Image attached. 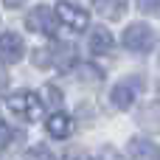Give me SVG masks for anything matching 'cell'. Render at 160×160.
<instances>
[{
	"instance_id": "1",
	"label": "cell",
	"mask_w": 160,
	"mask_h": 160,
	"mask_svg": "<svg viewBox=\"0 0 160 160\" xmlns=\"http://www.w3.org/2000/svg\"><path fill=\"white\" fill-rule=\"evenodd\" d=\"M6 107H8L20 121H28V124H34V121L42 118V101H39V96L31 93V90H17V93H11V96L6 98Z\"/></svg>"
},
{
	"instance_id": "2",
	"label": "cell",
	"mask_w": 160,
	"mask_h": 160,
	"mask_svg": "<svg viewBox=\"0 0 160 160\" xmlns=\"http://www.w3.org/2000/svg\"><path fill=\"white\" fill-rule=\"evenodd\" d=\"M121 42H124V48H129L132 53H149V51L155 48V28L146 25V22H132V25L124 31Z\"/></svg>"
},
{
	"instance_id": "3",
	"label": "cell",
	"mask_w": 160,
	"mask_h": 160,
	"mask_svg": "<svg viewBox=\"0 0 160 160\" xmlns=\"http://www.w3.org/2000/svg\"><path fill=\"white\" fill-rule=\"evenodd\" d=\"M53 17H56V22H59V25L70 28L73 34L84 31V28L90 25V17H87V11H82V8H79L76 3H70V0H62V3H56V8H53Z\"/></svg>"
},
{
	"instance_id": "4",
	"label": "cell",
	"mask_w": 160,
	"mask_h": 160,
	"mask_svg": "<svg viewBox=\"0 0 160 160\" xmlns=\"http://www.w3.org/2000/svg\"><path fill=\"white\" fill-rule=\"evenodd\" d=\"M25 25H28V31H34V34L53 37L59 22H56V17H53V11H51L48 6H37L34 11H28V17H25Z\"/></svg>"
},
{
	"instance_id": "5",
	"label": "cell",
	"mask_w": 160,
	"mask_h": 160,
	"mask_svg": "<svg viewBox=\"0 0 160 160\" xmlns=\"http://www.w3.org/2000/svg\"><path fill=\"white\" fill-rule=\"evenodd\" d=\"M138 87H143V82H138V79H127V82H121V84H115L112 87V107L115 110H129L132 104H135V98H138Z\"/></svg>"
},
{
	"instance_id": "6",
	"label": "cell",
	"mask_w": 160,
	"mask_h": 160,
	"mask_svg": "<svg viewBox=\"0 0 160 160\" xmlns=\"http://www.w3.org/2000/svg\"><path fill=\"white\" fill-rule=\"evenodd\" d=\"M22 53H25V42H22V37H20V34H14V31L0 34V59H3L6 65L20 62V59H22Z\"/></svg>"
},
{
	"instance_id": "7",
	"label": "cell",
	"mask_w": 160,
	"mask_h": 160,
	"mask_svg": "<svg viewBox=\"0 0 160 160\" xmlns=\"http://www.w3.org/2000/svg\"><path fill=\"white\" fill-rule=\"evenodd\" d=\"M115 48V37L104 28V25H96L93 31H90V51L96 53V56H104V53H110Z\"/></svg>"
},
{
	"instance_id": "8",
	"label": "cell",
	"mask_w": 160,
	"mask_h": 160,
	"mask_svg": "<svg viewBox=\"0 0 160 160\" xmlns=\"http://www.w3.org/2000/svg\"><path fill=\"white\" fill-rule=\"evenodd\" d=\"M45 129L51 138H68L73 132V118L68 112H53L48 121H45Z\"/></svg>"
},
{
	"instance_id": "9",
	"label": "cell",
	"mask_w": 160,
	"mask_h": 160,
	"mask_svg": "<svg viewBox=\"0 0 160 160\" xmlns=\"http://www.w3.org/2000/svg\"><path fill=\"white\" fill-rule=\"evenodd\" d=\"M93 8L107 20H121L127 14V0H93Z\"/></svg>"
},
{
	"instance_id": "10",
	"label": "cell",
	"mask_w": 160,
	"mask_h": 160,
	"mask_svg": "<svg viewBox=\"0 0 160 160\" xmlns=\"http://www.w3.org/2000/svg\"><path fill=\"white\" fill-rule=\"evenodd\" d=\"M129 155L135 160H149L155 158V143L146 141V138H132L129 141Z\"/></svg>"
},
{
	"instance_id": "11",
	"label": "cell",
	"mask_w": 160,
	"mask_h": 160,
	"mask_svg": "<svg viewBox=\"0 0 160 160\" xmlns=\"http://www.w3.org/2000/svg\"><path fill=\"white\" fill-rule=\"evenodd\" d=\"M25 160H56V158H53V152L45 149V146H31V149L25 152Z\"/></svg>"
},
{
	"instance_id": "12",
	"label": "cell",
	"mask_w": 160,
	"mask_h": 160,
	"mask_svg": "<svg viewBox=\"0 0 160 160\" xmlns=\"http://www.w3.org/2000/svg\"><path fill=\"white\" fill-rule=\"evenodd\" d=\"M42 98H45V104H53V107H59V104H62V93H59L56 87H51V84H45V87H42Z\"/></svg>"
},
{
	"instance_id": "13",
	"label": "cell",
	"mask_w": 160,
	"mask_h": 160,
	"mask_svg": "<svg viewBox=\"0 0 160 160\" xmlns=\"http://www.w3.org/2000/svg\"><path fill=\"white\" fill-rule=\"evenodd\" d=\"M82 73L87 76V82H101L104 79V73L98 68H93V65H82Z\"/></svg>"
},
{
	"instance_id": "14",
	"label": "cell",
	"mask_w": 160,
	"mask_h": 160,
	"mask_svg": "<svg viewBox=\"0 0 160 160\" xmlns=\"http://www.w3.org/2000/svg\"><path fill=\"white\" fill-rule=\"evenodd\" d=\"M138 6L146 14H158V0H138Z\"/></svg>"
},
{
	"instance_id": "15",
	"label": "cell",
	"mask_w": 160,
	"mask_h": 160,
	"mask_svg": "<svg viewBox=\"0 0 160 160\" xmlns=\"http://www.w3.org/2000/svg\"><path fill=\"white\" fill-rule=\"evenodd\" d=\"M65 160H96L90 152H82V149H76V152H68L65 155Z\"/></svg>"
},
{
	"instance_id": "16",
	"label": "cell",
	"mask_w": 160,
	"mask_h": 160,
	"mask_svg": "<svg viewBox=\"0 0 160 160\" xmlns=\"http://www.w3.org/2000/svg\"><path fill=\"white\" fill-rule=\"evenodd\" d=\"M8 82H11V79H8V73H6V68L0 65V93H3V90L8 87Z\"/></svg>"
},
{
	"instance_id": "17",
	"label": "cell",
	"mask_w": 160,
	"mask_h": 160,
	"mask_svg": "<svg viewBox=\"0 0 160 160\" xmlns=\"http://www.w3.org/2000/svg\"><path fill=\"white\" fill-rule=\"evenodd\" d=\"M8 141H11V132H8V129H3V127H0V149H3V146H6V143H8Z\"/></svg>"
},
{
	"instance_id": "18",
	"label": "cell",
	"mask_w": 160,
	"mask_h": 160,
	"mask_svg": "<svg viewBox=\"0 0 160 160\" xmlns=\"http://www.w3.org/2000/svg\"><path fill=\"white\" fill-rule=\"evenodd\" d=\"M3 3H6V6H8V8H20V6H22V3H25V0H3Z\"/></svg>"
}]
</instances>
